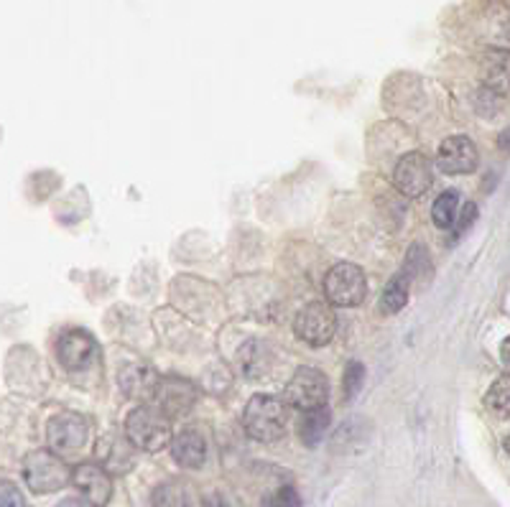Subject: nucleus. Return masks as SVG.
I'll return each mask as SVG.
<instances>
[{
  "label": "nucleus",
  "mask_w": 510,
  "mask_h": 507,
  "mask_svg": "<svg viewBox=\"0 0 510 507\" xmlns=\"http://www.w3.org/2000/svg\"><path fill=\"white\" fill-rule=\"evenodd\" d=\"M288 423V403L276 395H255L250 398L243 414V426L250 439L271 444L279 441L286 433Z\"/></svg>",
  "instance_id": "obj_1"
},
{
  "label": "nucleus",
  "mask_w": 510,
  "mask_h": 507,
  "mask_svg": "<svg viewBox=\"0 0 510 507\" xmlns=\"http://www.w3.org/2000/svg\"><path fill=\"white\" fill-rule=\"evenodd\" d=\"M57 358L61 367H67L69 373H79L95 362L97 342L82 329H69L59 337Z\"/></svg>",
  "instance_id": "obj_9"
},
{
  "label": "nucleus",
  "mask_w": 510,
  "mask_h": 507,
  "mask_svg": "<svg viewBox=\"0 0 510 507\" xmlns=\"http://www.w3.org/2000/svg\"><path fill=\"white\" fill-rule=\"evenodd\" d=\"M57 507H85L82 500H77V497H67V500H61Z\"/></svg>",
  "instance_id": "obj_28"
},
{
  "label": "nucleus",
  "mask_w": 510,
  "mask_h": 507,
  "mask_svg": "<svg viewBox=\"0 0 510 507\" xmlns=\"http://www.w3.org/2000/svg\"><path fill=\"white\" fill-rule=\"evenodd\" d=\"M72 485L82 492V497L90 505L95 507L108 505L113 497V479H110V471L102 464H93V462L79 464L77 470H72Z\"/></svg>",
  "instance_id": "obj_10"
},
{
  "label": "nucleus",
  "mask_w": 510,
  "mask_h": 507,
  "mask_svg": "<svg viewBox=\"0 0 510 507\" xmlns=\"http://www.w3.org/2000/svg\"><path fill=\"white\" fill-rule=\"evenodd\" d=\"M506 36H508V41H510V19H508V23H506Z\"/></svg>",
  "instance_id": "obj_29"
},
{
  "label": "nucleus",
  "mask_w": 510,
  "mask_h": 507,
  "mask_svg": "<svg viewBox=\"0 0 510 507\" xmlns=\"http://www.w3.org/2000/svg\"><path fill=\"white\" fill-rule=\"evenodd\" d=\"M263 507H302V497L294 487H281L265 500Z\"/></svg>",
  "instance_id": "obj_23"
},
{
  "label": "nucleus",
  "mask_w": 510,
  "mask_h": 507,
  "mask_svg": "<svg viewBox=\"0 0 510 507\" xmlns=\"http://www.w3.org/2000/svg\"><path fill=\"white\" fill-rule=\"evenodd\" d=\"M87 421L77 414H59L46 426V441L49 449L57 451L59 456H72L87 444Z\"/></svg>",
  "instance_id": "obj_8"
},
{
  "label": "nucleus",
  "mask_w": 510,
  "mask_h": 507,
  "mask_svg": "<svg viewBox=\"0 0 510 507\" xmlns=\"http://www.w3.org/2000/svg\"><path fill=\"white\" fill-rule=\"evenodd\" d=\"M327 398H329V382L314 367H299L286 385V403L291 408H299L302 414L327 406Z\"/></svg>",
  "instance_id": "obj_5"
},
{
  "label": "nucleus",
  "mask_w": 510,
  "mask_h": 507,
  "mask_svg": "<svg viewBox=\"0 0 510 507\" xmlns=\"http://www.w3.org/2000/svg\"><path fill=\"white\" fill-rule=\"evenodd\" d=\"M436 166L444 173H470L477 169V149L467 135H452L447 138L439 153H436Z\"/></svg>",
  "instance_id": "obj_12"
},
{
  "label": "nucleus",
  "mask_w": 510,
  "mask_h": 507,
  "mask_svg": "<svg viewBox=\"0 0 510 507\" xmlns=\"http://www.w3.org/2000/svg\"><path fill=\"white\" fill-rule=\"evenodd\" d=\"M409 301V276H396L391 278V283L385 286L383 291V299H380V311L385 314H398Z\"/></svg>",
  "instance_id": "obj_20"
},
{
  "label": "nucleus",
  "mask_w": 510,
  "mask_h": 507,
  "mask_svg": "<svg viewBox=\"0 0 510 507\" xmlns=\"http://www.w3.org/2000/svg\"><path fill=\"white\" fill-rule=\"evenodd\" d=\"M362 380H365V367L360 362H350L344 367V380H342V388H344V398H355L362 388Z\"/></svg>",
  "instance_id": "obj_22"
},
{
  "label": "nucleus",
  "mask_w": 510,
  "mask_h": 507,
  "mask_svg": "<svg viewBox=\"0 0 510 507\" xmlns=\"http://www.w3.org/2000/svg\"><path fill=\"white\" fill-rule=\"evenodd\" d=\"M23 482L36 495H52L72 482V471L57 451L36 449L23 459Z\"/></svg>",
  "instance_id": "obj_3"
},
{
  "label": "nucleus",
  "mask_w": 510,
  "mask_h": 507,
  "mask_svg": "<svg viewBox=\"0 0 510 507\" xmlns=\"http://www.w3.org/2000/svg\"><path fill=\"white\" fill-rule=\"evenodd\" d=\"M153 507H194L191 503V492L187 485L171 479V482H164L158 487L153 489Z\"/></svg>",
  "instance_id": "obj_18"
},
{
  "label": "nucleus",
  "mask_w": 510,
  "mask_h": 507,
  "mask_svg": "<svg viewBox=\"0 0 510 507\" xmlns=\"http://www.w3.org/2000/svg\"><path fill=\"white\" fill-rule=\"evenodd\" d=\"M498 146H500V150H506V153H510V128H506V133L500 135Z\"/></svg>",
  "instance_id": "obj_27"
},
{
  "label": "nucleus",
  "mask_w": 510,
  "mask_h": 507,
  "mask_svg": "<svg viewBox=\"0 0 510 507\" xmlns=\"http://www.w3.org/2000/svg\"><path fill=\"white\" fill-rule=\"evenodd\" d=\"M485 408L495 418H508L510 415V373L498 377L492 382V388L485 393Z\"/></svg>",
  "instance_id": "obj_19"
},
{
  "label": "nucleus",
  "mask_w": 510,
  "mask_h": 507,
  "mask_svg": "<svg viewBox=\"0 0 510 507\" xmlns=\"http://www.w3.org/2000/svg\"><path fill=\"white\" fill-rule=\"evenodd\" d=\"M0 507H26L20 489L13 482H3L0 487Z\"/></svg>",
  "instance_id": "obj_24"
},
{
  "label": "nucleus",
  "mask_w": 510,
  "mask_h": 507,
  "mask_svg": "<svg viewBox=\"0 0 510 507\" xmlns=\"http://www.w3.org/2000/svg\"><path fill=\"white\" fill-rule=\"evenodd\" d=\"M294 332H296V337L304 339L306 344H312V347H324L329 339L335 337V332H337V317H335V311L327 306V303H309V306H304L302 311L296 314V319H294Z\"/></svg>",
  "instance_id": "obj_6"
},
{
  "label": "nucleus",
  "mask_w": 510,
  "mask_h": 507,
  "mask_svg": "<svg viewBox=\"0 0 510 507\" xmlns=\"http://www.w3.org/2000/svg\"><path fill=\"white\" fill-rule=\"evenodd\" d=\"M120 388L123 393L128 395L131 400H153L156 398V390L161 385V377L156 375V370L149 367V365H128L123 373H120Z\"/></svg>",
  "instance_id": "obj_15"
},
{
  "label": "nucleus",
  "mask_w": 510,
  "mask_h": 507,
  "mask_svg": "<svg viewBox=\"0 0 510 507\" xmlns=\"http://www.w3.org/2000/svg\"><path fill=\"white\" fill-rule=\"evenodd\" d=\"M474 220H477V207H474L473 202L470 205H465V209H462V217H459V222H457V227H454L452 232V243H457L470 227L474 225Z\"/></svg>",
  "instance_id": "obj_25"
},
{
  "label": "nucleus",
  "mask_w": 510,
  "mask_h": 507,
  "mask_svg": "<svg viewBox=\"0 0 510 507\" xmlns=\"http://www.w3.org/2000/svg\"><path fill=\"white\" fill-rule=\"evenodd\" d=\"M171 456L179 467H187V470H199L207 459V441L205 436L194 429L176 433L174 441H171Z\"/></svg>",
  "instance_id": "obj_16"
},
{
  "label": "nucleus",
  "mask_w": 510,
  "mask_h": 507,
  "mask_svg": "<svg viewBox=\"0 0 510 507\" xmlns=\"http://www.w3.org/2000/svg\"><path fill=\"white\" fill-rule=\"evenodd\" d=\"M133 447L131 439L120 436V433H105L97 441V456L102 462V467L113 474H125L133 467Z\"/></svg>",
  "instance_id": "obj_14"
},
{
  "label": "nucleus",
  "mask_w": 510,
  "mask_h": 507,
  "mask_svg": "<svg viewBox=\"0 0 510 507\" xmlns=\"http://www.w3.org/2000/svg\"><path fill=\"white\" fill-rule=\"evenodd\" d=\"M324 296L335 306H360L368 296V278L360 265L337 263L324 278Z\"/></svg>",
  "instance_id": "obj_4"
},
{
  "label": "nucleus",
  "mask_w": 510,
  "mask_h": 507,
  "mask_svg": "<svg viewBox=\"0 0 510 507\" xmlns=\"http://www.w3.org/2000/svg\"><path fill=\"white\" fill-rule=\"evenodd\" d=\"M125 436L131 439L135 449L149 451V454L166 449L174 441L169 415L164 414L161 408H149V406H141V408L128 414V418H125Z\"/></svg>",
  "instance_id": "obj_2"
},
{
  "label": "nucleus",
  "mask_w": 510,
  "mask_h": 507,
  "mask_svg": "<svg viewBox=\"0 0 510 507\" xmlns=\"http://www.w3.org/2000/svg\"><path fill=\"white\" fill-rule=\"evenodd\" d=\"M153 400H156V408H161L169 418L184 415L190 414L191 406L197 403V388L184 377H161V385Z\"/></svg>",
  "instance_id": "obj_11"
},
{
  "label": "nucleus",
  "mask_w": 510,
  "mask_h": 507,
  "mask_svg": "<svg viewBox=\"0 0 510 507\" xmlns=\"http://www.w3.org/2000/svg\"><path fill=\"white\" fill-rule=\"evenodd\" d=\"M432 181H434V164L421 150L406 153L393 171V184L403 197H421L432 187Z\"/></svg>",
  "instance_id": "obj_7"
},
{
  "label": "nucleus",
  "mask_w": 510,
  "mask_h": 507,
  "mask_svg": "<svg viewBox=\"0 0 510 507\" xmlns=\"http://www.w3.org/2000/svg\"><path fill=\"white\" fill-rule=\"evenodd\" d=\"M457 205H459V194L449 189V191H444L439 199L434 202V207H432V217H434V225L439 229H447V227L454 225V220H457Z\"/></svg>",
  "instance_id": "obj_21"
},
{
  "label": "nucleus",
  "mask_w": 510,
  "mask_h": 507,
  "mask_svg": "<svg viewBox=\"0 0 510 507\" xmlns=\"http://www.w3.org/2000/svg\"><path fill=\"white\" fill-rule=\"evenodd\" d=\"M329 429V411L327 406L321 408H314V411H304L302 421H299V436L306 447H317L321 439H324V431Z\"/></svg>",
  "instance_id": "obj_17"
},
{
  "label": "nucleus",
  "mask_w": 510,
  "mask_h": 507,
  "mask_svg": "<svg viewBox=\"0 0 510 507\" xmlns=\"http://www.w3.org/2000/svg\"><path fill=\"white\" fill-rule=\"evenodd\" d=\"M506 451H508V454H510V436H508V439H506Z\"/></svg>",
  "instance_id": "obj_30"
},
{
  "label": "nucleus",
  "mask_w": 510,
  "mask_h": 507,
  "mask_svg": "<svg viewBox=\"0 0 510 507\" xmlns=\"http://www.w3.org/2000/svg\"><path fill=\"white\" fill-rule=\"evenodd\" d=\"M500 358H503V365H506V370L510 373V337L503 342V347H500Z\"/></svg>",
  "instance_id": "obj_26"
},
{
  "label": "nucleus",
  "mask_w": 510,
  "mask_h": 507,
  "mask_svg": "<svg viewBox=\"0 0 510 507\" xmlns=\"http://www.w3.org/2000/svg\"><path fill=\"white\" fill-rule=\"evenodd\" d=\"M480 76L495 94H510V52L488 49L480 57Z\"/></svg>",
  "instance_id": "obj_13"
}]
</instances>
